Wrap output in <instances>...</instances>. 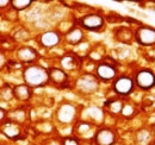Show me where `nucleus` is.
<instances>
[{
  "label": "nucleus",
  "instance_id": "nucleus-1",
  "mask_svg": "<svg viewBox=\"0 0 155 145\" xmlns=\"http://www.w3.org/2000/svg\"><path fill=\"white\" fill-rule=\"evenodd\" d=\"M23 80L24 83L32 88L44 87L50 80L48 69L38 64H31L23 69Z\"/></svg>",
  "mask_w": 155,
  "mask_h": 145
},
{
  "label": "nucleus",
  "instance_id": "nucleus-2",
  "mask_svg": "<svg viewBox=\"0 0 155 145\" xmlns=\"http://www.w3.org/2000/svg\"><path fill=\"white\" fill-rule=\"evenodd\" d=\"M78 25L87 31H93V32H100L105 29L106 21L104 17L99 13H87L82 16L78 20Z\"/></svg>",
  "mask_w": 155,
  "mask_h": 145
},
{
  "label": "nucleus",
  "instance_id": "nucleus-3",
  "mask_svg": "<svg viewBox=\"0 0 155 145\" xmlns=\"http://www.w3.org/2000/svg\"><path fill=\"white\" fill-rule=\"evenodd\" d=\"M77 88L82 94L96 93L99 88V79L97 77V75H92L91 72H85L77 81Z\"/></svg>",
  "mask_w": 155,
  "mask_h": 145
},
{
  "label": "nucleus",
  "instance_id": "nucleus-4",
  "mask_svg": "<svg viewBox=\"0 0 155 145\" xmlns=\"http://www.w3.org/2000/svg\"><path fill=\"white\" fill-rule=\"evenodd\" d=\"M135 81L129 76H118L112 83V89L119 96H128L135 89Z\"/></svg>",
  "mask_w": 155,
  "mask_h": 145
},
{
  "label": "nucleus",
  "instance_id": "nucleus-5",
  "mask_svg": "<svg viewBox=\"0 0 155 145\" xmlns=\"http://www.w3.org/2000/svg\"><path fill=\"white\" fill-rule=\"evenodd\" d=\"M135 40L138 45L152 47L155 44V29L152 26L141 25L135 31Z\"/></svg>",
  "mask_w": 155,
  "mask_h": 145
},
{
  "label": "nucleus",
  "instance_id": "nucleus-6",
  "mask_svg": "<svg viewBox=\"0 0 155 145\" xmlns=\"http://www.w3.org/2000/svg\"><path fill=\"white\" fill-rule=\"evenodd\" d=\"M135 85L142 91H149L155 86V74L152 69H141L135 75Z\"/></svg>",
  "mask_w": 155,
  "mask_h": 145
},
{
  "label": "nucleus",
  "instance_id": "nucleus-7",
  "mask_svg": "<svg viewBox=\"0 0 155 145\" xmlns=\"http://www.w3.org/2000/svg\"><path fill=\"white\" fill-rule=\"evenodd\" d=\"M75 115H77V108L71 102H63L56 111L58 121L64 125L71 124L75 119Z\"/></svg>",
  "mask_w": 155,
  "mask_h": 145
},
{
  "label": "nucleus",
  "instance_id": "nucleus-8",
  "mask_svg": "<svg viewBox=\"0 0 155 145\" xmlns=\"http://www.w3.org/2000/svg\"><path fill=\"white\" fill-rule=\"evenodd\" d=\"M93 142L96 145H115L117 142V136L111 127H101L94 133Z\"/></svg>",
  "mask_w": 155,
  "mask_h": 145
},
{
  "label": "nucleus",
  "instance_id": "nucleus-9",
  "mask_svg": "<svg viewBox=\"0 0 155 145\" xmlns=\"http://www.w3.org/2000/svg\"><path fill=\"white\" fill-rule=\"evenodd\" d=\"M96 74L99 81H103V82L115 81L117 79V70L115 66L107 62H100L96 68Z\"/></svg>",
  "mask_w": 155,
  "mask_h": 145
},
{
  "label": "nucleus",
  "instance_id": "nucleus-10",
  "mask_svg": "<svg viewBox=\"0 0 155 145\" xmlns=\"http://www.w3.org/2000/svg\"><path fill=\"white\" fill-rule=\"evenodd\" d=\"M48 74H49V80L61 88H66L68 87V74L66 70H63L62 68L58 67H51L48 69Z\"/></svg>",
  "mask_w": 155,
  "mask_h": 145
},
{
  "label": "nucleus",
  "instance_id": "nucleus-11",
  "mask_svg": "<svg viewBox=\"0 0 155 145\" xmlns=\"http://www.w3.org/2000/svg\"><path fill=\"white\" fill-rule=\"evenodd\" d=\"M37 57H38V53L32 47H28V45L21 47L17 51V58L20 63H26V64L31 66V63L35 62V60H37Z\"/></svg>",
  "mask_w": 155,
  "mask_h": 145
},
{
  "label": "nucleus",
  "instance_id": "nucleus-12",
  "mask_svg": "<svg viewBox=\"0 0 155 145\" xmlns=\"http://www.w3.org/2000/svg\"><path fill=\"white\" fill-rule=\"evenodd\" d=\"M61 42V36L56 31H45L39 36V43L43 48L51 49L58 47Z\"/></svg>",
  "mask_w": 155,
  "mask_h": 145
},
{
  "label": "nucleus",
  "instance_id": "nucleus-13",
  "mask_svg": "<svg viewBox=\"0 0 155 145\" xmlns=\"http://www.w3.org/2000/svg\"><path fill=\"white\" fill-rule=\"evenodd\" d=\"M61 67L63 70L66 72H69V70H77L80 68V64H81V60L75 54H66L64 56H62L61 61Z\"/></svg>",
  "mask_w": 155,
  "mask_h": 145
},
{
  "label": "nucleus",
  "instance_id": "nucleus-14",
  "mask_svg": "<svg viewBox=\"0 0 155 145\" xmlns=\"http://www.w3.org/2000/svg\"><path fill=\"white\" fill-rule=\"evenodd\" d=\"M1 132H2V134H5L10 139H20L19 137H20V133H21L20 126L18 125V123L12 121L10 119L2 125Z\"/></svg>",
  "mask_w": 155,
  "mask_h": 145
},
{
  "label": "nucleus",
  "instance_id": "nucleus-15",
  "mask_svg": "<svg viewBox=\"0 0 155 145\" xmlns=\"http://www.w3.org/2000/svg\"><path fill=\"white\" fill-rule=\"evenodd\" d=\"M115 37L120 43L130 44L133 38H135V34H133V31L127 26H119L115 30Z\"/></svg>",
  "mask_w": 155,
  "mask_h": 145
},
{
  "label": "nucleus",
  "instance_id": "nucleus-16",
  "mask_svg": "<svg viewBox=\"0 0 155 145\" xmlns=\"http://www.w3.org/2000/svg\"><path fill=\"white\" fill-rule=\"evenodd\" d=\"M13 95H15V99L19 101H26L31 98L32 93H31V88L24 83V85H17L13 87Z\"/></svg>",
  "mask_w": 155,
  "mask_h": 145
},
{
  "label": "nucleus",
  "instance_id": "nucleus-17",
  "mask_svg": "<svg viewBox=\"0 0 155 145\" xmlns=\"http://www.w3.org/2000/svg\"><path fill=\"white\" fill-rule=\"evenodd\" d=\"M82 39H84V31H82L79 26L72 27V29L66 34V40H67L68 44H71V45H78L79 43H81Z\"/></svg>",
  "mask_w": 155,
  "mask_h": 145
},
{
  "label": "nucleus",
  "instance_id": "nucleus-18",
  "mask_svg": "<svg viewBox=\"0 0 155 145\" xmlns=\"http://www.w3.org/2000/svg\"><path fill=\"white\" fill-rule=\"evenodd\" d=\"M105 107L109 109L110 113L112 114H122V111L124 108L123 106V102L119 100V99H109L105 101Z\"/></svg>",
  "mask_w": 155,
  "mask_h": 145
},
{
  "label": "nucleus",
  "instance_id": "nucleus-19",
  "mask_svg": "<svg viewBox=\"0 0 155 145\" xmlns=\"http://www.w3.org/2000/svg\"><path fill=\"white\" fill-rule=\"evenodd\" d=\"M32 4H34L32 0H12L11 1V6L16 11H23V10L30 7Z\"/></svg>",
  "mask_w": 155,
  "mask_h": 145
},
{
  "label": "nucleus",
  "instance_id": "nucleus-20",
  "mask_svg": "<svg viewBox=\"0 0 155 145\" xmlns=\"http://www.w3.org/2000/svg\"><path fill=\"white\" fill-rule=\"evenodd\" d=\"M1 99L4 101H10L12 99H15V95H13V88H11L8 85L4 86L1 88Z\"/></svg>",
  "mask_w": 155,
  "mask_h": 145
},
{
  "label": "nucleus",
  "instance_id": "nucleus-21",
  "mask_svg": "<svg viewBox=\"0 0 155 145\" xmlns=\"http://www.w3.org/2000/svg\"><path fill=\"white\" fill-rule=\"evenodd\" d=\"M136 138H137V140H138L140 143L144 144V143H148V142H149V139H150V133H149L147 130H140V131L137 132Z\"/></svg>",
  "mask_w": 155,
  "mask_h": 145
},
{
  "label": "nucleus",
  "instance_id": "nucleus-22",
  "mask_svg": "<svg viewBox=\"0 0 155 145\" xmlns=\"http://www.w3.org/2000/svg\"><path fill=\"white\" fill-rule=\"evenodd\" d=\"M61 145H80V140L77 137H64L62 138V142H61Z\"/></svg>",
  "mask_w": 155,
  "mask_h": 145
},
{
  "label": "nucleus",
  "instance_id": "nucleus-23",
  "mask_svg": "<svg viewBox=\"0 0 155 145\" xmlns=\"http://www.w3.org/2000/svg\"><path fill=\"white\" fill-rule=\"evenodd\" d=\"M134 113H135V108H134L133 105H125L124 108H123V111H122V115L125 117V118L131 117Z\"/></svg>",
  "mask_w": 155,
  "mask_h": 145
},
{
  "label": "nucleus",
  "instance_id": "nucleus-24",
  "mask_svg": "<svg viewBox=\"0 0 155 145\" xmlns=\"http://www.w3.org/2000/svg\"><path fill=\"white\" fill-rule=\"evenodd\" d=\"M4 64H5V61H4V55L1 54V68H4Z\"/></svg>",
  "mask_w": 155,
  "mask_h": 145
},
{
  "label": "nucleus",
  "instance_id": "nucleus-25",
  "mask_svg": "<svg viewBox=\"0 0 155 145\" xmlns=\"http://www.w3.org/2000/svg\"><path fill=\"white\" fill-rule=\"evenodd\" d=\"M4 117H5V111H4V108H1V121L4 120Z\"/></svg>",
  "mask_w": 155,
  "mask_h": 145
},
{
  "label": "nucleus",
  "instance_id": "nucleus-26",
  "mask_svg": "<svg viewBox=\"0 0 155 145\" xmlns=\"http://www.w3.org/2000/svg\"><path fill=\"white\" fill-rule=\"evenodd\" d=\"M153 130H154V133H155V125H154V127H153Z\"/></svg>",
  "mask_w": 155,
  "mask_h": 145
}]
</instances>
